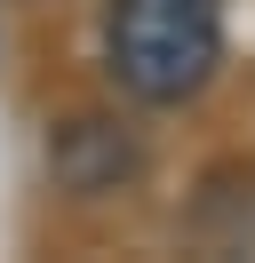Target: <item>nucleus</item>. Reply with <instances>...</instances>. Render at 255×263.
<instances>
[{"mask_svg":"<svg viewBox=\"0 0 255 263\" xmlns=\"http://www.w3.org/2000/svg\"><path fill=\"white\" fill-rule=\"evenodd\" d=\"M104 80L136 112H184L223 80L231 0H104Z\"/></svg>","mask_w":255,"mask_h":263,"instance_id":"f257e3e1","label":"nucleus"},{"mask_svg":"<svg viewBox=\"0 0 255 263\" xmlns=\"http://www.w3.org/2000/svg\"><path fill=\"white\" fill-rule=\"evenodd\" d=\"M48 160H56V176L72 183L80 199H96V192H120L143 167V152H136V136H128L120 120H64L56 144H48Z\"/></svg>","mask_w":255,"mask_h":263,"instance_id":"f03ea898","label":"nucleus"}]
</instances>
